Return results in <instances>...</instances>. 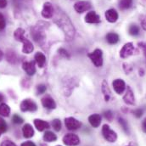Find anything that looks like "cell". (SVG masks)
I'll return each instance as SVG.
<instances>
[{
  "instance_id": "cell-31",
  "label": "cell",
  "mask_w": 146,
  "mask_h": 146,
  "mask_svg": "<svg viewBox=\"0 0 146 146\" xmlns=\"http://www.w3.org/2000/svg\"><path fill=\"white\" fill-rule=\"evenodd\" d=\"M104 116L105 118L109 121H111L113 120V117H114V115H113V112L111 110H106L104 112Z\"/></svg>"
},
{
  "instance_id": "cell-16",
  "label": "cell",
  "mask_w": 146,
  "mask_h": 146,
  "mask_svg": "<svg viewBox=\"0 0 146 146\" xmlns=\"http://www.w3.org/2000/svg\"><path fill=\"white\" fill-rule=\"evenodd\" d=\"M31 34H32V36L33 37V39L37 42L44 40V38H45V35H44L43 32L41 30V28H39L37 27L32 28V33Z\"/></svg>"
},
{
  "instance_id": "cell-8",
  "label": "cell",
  "mask_w": 146,
  "mask_h": 146,
  "mask_svg": "<svg viewBox=\"0 0 146 146\" xmlns=\"http://www.w3.org/2000/svg\"><path fill=\"white\" fill-rule=\"evenodd\" d=\"M65 124H66V128L68 130H71V131L77 130L82 126L81 122L78 120H76V118H74V117H67V118H66L65 119Z\"/></svg>"
},
{
  "instance_id": "cell-49",
  "label": "cell",
  "mask_w": 146,
  "mask_h": 146,
  "mask_svg": "<svg viewBox=\"0 0 146 146\" xmlns=\"http://www.w3.org/2000/svg\"><path fill=\"white\" fill-rule=\"evenodd\" d=\"M57 146H60V145H57Z\"/></svg>"
},
{
  "instance_id": "cell-41",
  "label": "cell",
  "mask_w": 146,
  "mask_h": 146,
  "mask_svg": "<svg viewBox=\"0 0 146 146\" xmlns=\"http://www.w3.org/2000/svg\"><path fill=\"white\" fill-rule=\"evenodd\" d=\"M21 146H36V145L32 141H26L21 144Z\"/></svg>"
},
{
  "instance_id": "cell-11",
  "label": "cell",
  "mask_w": 146,
  "mask_h": 146,
  "mask_svg": "<svg viewBox=\"0 0 146 146\" xmlns=\"http://www.w3.org/2000/svg\"><path fill=\"white\" fill-rule=\"evenodd\" d=\"M112 85H113L114 90L118 94H122L126 89V83L122 79H115V80H114V82H112Z\"/></svg>"
},
{
  "instance_id": "cell-33",
  "label": "cell",
  "mask_w": 146,
  "mask_h": 146,
  "mask_svg": "<svg viewBox=\"0 0 146 146\" xmlns=\"http://www.w3.org/2000/svg\"><path fill=\"white\" fill-rule=\"evenodd\" d=\"M46 90H47V88H46V86L43 85V84H40V85H38L37 88H36V91H37V94H44V93L46 92Z\"/></svg>"
},
{
  "instance_id": "cell-37",
  "label": "cell",
  "mask_w": 146,
  "mask_h": 146,
  "mask_svg": "<svg viewBox=\"0 0 146 146\" xmlns=\"http://www.w3.org/2000/svg\"><path fill=\"white\" fill-rule=\"evenodd\" d=\"M143 113H144V111L142 109H136L133 111V114L137 118H140L143 115Z\"/></svg>"
},
{
  "instance_id": "cell-38",
  "label": "cell",
  "mask_w": 146,
  "mask_h": 146,
  "mask_svg": "<svg viewBox=\"0 0 146 146\" xmlns=\"http://www.w3.org/2000/svg\"><path fill=\"white\" fill-rule=\"evenodd\" d=\"M140 22H141V27L142 28L146 31V15H142L140 17Z\"/></svg>"
},
{
  "instance_id": "cell-39",
  "label": "cell",
  "mask_w": 146,
  "mask_h": 146,
  "mask_svg": "<svg viewBox=\"0 0 146 146\" xmlns=\"http://www.w3.org/2000/svg\"><path fill=\"white\" fill-rule=\"evenodd\" d=\"M0 146H17L15 143H13L12 141H9V140H4L2 142L1 145Z\"/></svg>"
},
{
  "instance_id": "cell-6",
  "label": "cell",
  "mask_w": 146,
  "mask_h": 146,
  "mask_svg": "<svg viewBox=\"0 0 146 146\" xmlns=\"http://www.w3.org/2000/svg\"><path fill=\"white\" fill-rule=\"evenodd\" d=\"M133 52H134V46L133 42H127L124 44V46L121 48L120 51V56L122 59H127L132 54H133Z\"/></svg>"
},
{
  "instance_id": "cell-35",
  "label": "cell",
  "mask_w": 146,
  "mask_h": 146,
  "mask_svg": "<svg viewBox=\"0 0 146 146\" xmlns=\"http://www.w3.org/2000/svg\"><path fill=\"white\" fill-rule=\"evenodd\" d=\"M122 66H123V70H124V72L127 73V74L130 73L133 71V66H132L131 65H129L128 63H124Z\"/></svg>"
},
{
  "instance_id": "cell-21",
  "label": "cell",
  "mask_w": 146,
  "mask_h": 146,
  "mask_svg": "<svg viewBox=\"0 0 146 146\" xmlns=\"http://www.w3.org/2000/svg\"><path fill=\"white\" fill-rule=\"evenodd\" d=\"M22 133H23V136L27 139H30L32 137H33L34 135V130L33 128V127L30 124H25L22 127Z\"/></svg>"
},
{
  "instance_id": "cell-4",
  "label": "cell",
  "mask_w": 146,
  "mask_h": 146,
  "mask_svg": "<svg viewBox=\"0 0 146 146\" xmlns=\"http://www.w3.org/2000/svg\"><path fill=\"white\" fill-rule=\"evenodd\" d=\"M102 134L105 138V139L106 141H108L110 143H114L116 141L117 139V134L115 132H114L113 130L110 129L109 125L105 124L102 127Z\"/></svg>"
},
{
  "instance_id": "cell-23",
  "label": "cell",
  "mask_w": 146,
  "mask_h": 146,
  "mask_svg": "<svg viewBox=\"0 0 146 146\" xmlns=\"http://www.w3.org/2000/svg\"><path fill=\"white\" fill-rule=\"evenodd\" d=\"M119 35L115 33H109L106 35V40L110 44H115L119 42Z\"/></svg>"
},
{
  "instance_id": "cell-36",
  "label": "cell",
  "mask_w": 146,
  "mask_h": 146,
  "mask_svg": "<svg viewBox=\"0 0 146 146\" xmlns=\"http://www.w3.org/2000/svg\"><path fill=\"white\" fill-rule=\"evenodd\" d=\"M5 26H6V21H5V19L3 17V15L0 13V31L3 30L5 28Z\"/></svg>"
},
{
  "instance_id": "cell-44",
  "label": "cell",
  "mask_w": 146,
  "mask_h": 146,
  "mask_svg": "<svg viewBox=\"0 0 146 146\" xmlns=\"http://www.w3.org/2000/svg\"><path fill=\"white\" fill-rule=\"evenodd\" d=\"M3 53L0 50V61L3 60Z\"/></svg>"
},
{
  "instance_id": "cell-18",
  "label": "cell",
  "mask_w": 146,
  "mask_h": 146,
  "mask_svg": "<svg viewBox=\"0 0 146 146\" xmlns=\"http://www.w3.org/2000/svg\"><path fill=\"white\" fill-rule=\"evenodd\" d=\"M88 121L90 123V125L94 127V128H97L100 127V123H101V115H99V114H94V115H91L89 117H88Z\"/></svg>"
},
{
  "instance_id": "cell-32",
  "label": "cell",
  "mask_w": 146,
  "mask_h": 146,
  "mask_svg": "<svg viewBox=\"0 0 146 146\" xmlns=\"http://www.w3.org/2000/svg\"><path fill=\"white\" fill-rule=\"evenodd\" d=\"M12 121H13V122H14L15 124H21V123H23V119H22L21 116H19L18 115H13Z\"/></svg>"
},
{
  "instance_id": "cell-10",
  "label": "cell",
  "mask_w": 146,
  "mask_h": 146,
  "mask_svg": "<svg viewBox=\"0 0 146 146\" xmlns=\"http://www.w3.org/2000/svg\"><path fill=\"white\" fill-rule=\"evenodd\" d=\"M74 9L77 13H83L91 9V3L88 1H78L74 4Z\"/></svg>"
},
{
  "instance_id": "cell-22",
  "label": "cell",
  "mask_w": 146,
  "mask_h": 146,
  "mask_svg": "<svg viewBox=\"0 0 146 146\" xmlns=\"http://www.w3.org/2000/svg\"><path fill=\"white\" fill-rule=\"evenodd\" d=\"M34 59H35V62L37 64V66L40 68L44 66L45 62H46V57H45V55L42 53L37 52L35 54V56H34Z\"/></svg>"
},
{
  "instance_id": "cell-27",
  "label": "cell",
  "mask_w": 146,
  "mask_h": 146,
  "mask_svg": "<svg viewBox=\"0 0 146 146\" xmlns=\"http://www.w3.org/2000/svg\"><path fill=\"white\" fill-rule=\"evenodd\" d=\"M118 121H119V124L121 126V127H122L123 131H124L126 133L129 134V128H128L127 121L124 118H122V117H120V118L118 119Z\"/></svg>"
},
{
  "instance_id": "cell-42",
  "label": "cell",
  "mask_w": 146,
  "mask_h": 146,
  "mask_svg": "<svg viewBox=\"0 0 146 146\" xmlns=\"http://www.w3.org/2000/svg\"><path fill=\"white\" fill-rule=\"evenodd\" d=\"M8 4V1L7 0H0V8L3 9L7 6Z\"/></svg>"
},
{
  "instance_id": "cell-30",
  "label": "cell",
  "mask_w": 146,
  "mask_h": 146,
  "mask_svg": "<svg viewBox=\"0 0 146 146\" xmlns=\"http://www.w3.org/2000/svg\"><path fill=\"white\" fill-rule=\"evenodd\" d=\"M7 131V124L5 122V121L0 117V132L3 133H5Z\"/></svg>"
},
{
  "instance_id": "cell-1",
  "label": "cell",
  "mask_w": 146,
  "mask_h": 146,
  "mask_svg": "<svg viewBox=\"0 0 146 146\" xmlns=\"http://www.w3.org/2000/svg\"><path fill=\"white\" fill-rule=\"evenodd\" d=\"M54 21L58 25V27H60L61 30L64 32L66 38L69 41L72 40L73 37L75 36L76 31H75L74 26L72 23L70 18L68 17V15H66L63 11H61L60 9L57 11Z\"/></svg>"
},
{
  "instance_id": "cell-15",
  "label": "cell",
  "mask_w": 146,
  "mask_h": 146,
  "mask_svg": "<svg viewBox=\"0 0 146 146\" xmlns=\"http://www.w3.org/2000/svg\"><path fill=\"white\" fill-rule=\"evenodd\" d=\"M42 105L44 108L48 110H54L56 108V104L54 100L50 96H45L42 99Z\"/></svg>"
},
{
  "instance_id": "cell-26",
  "label": "cell",
  "mask_w": 146,
  "mask_h": 146,
  "mask_svg": "<svg viewBox=\"0 0 146 146\" xmlns=\"http://www.w3.org/2000/svg\"><path fill=\"white\" fill-rule=\"evenodd\" d=\"M10 113V108L6 104H1L0 105V115L2 116H9Z\"/></svg>"
},
{
  "instance_id": "cell-40",
  "label": "cell",
  "mask_w": 146,
  "mask_h": 146,
  "mask_svg": "<svg viewBox=\"0 0 146 146\" xmlns=\"http://www.w3.org/2000/svg\"><path fill=\"white\" fill-rule=\"evenodd\" d=\"M138 45L139 46V48H142V50L144 52V54H145V56L146 58V43H145V42H139Z\"/></svg>"
},
{
  "instance_id": "cell-7",
  "label": "cell",
  "mask_w": 146,
  "mask_h": 146,
  "mask_svg": "<svg viewBox=\"0 0 146 146\" xmlns=\"http://www.w3.org/2000/svg\"><path fill=\"white\" fill-rule=\"evenodd\" d=\"M63 143L67 146H76L80 144V139L76 134L67 133L63 137Z\"/></svg>"
},
{
  "instance_id": "cell-9",
  "label": "cell",
  "mask_w": 146,
  "mask_h": 146,
  "mask_svg": "<svg viewBox=\"0 0 146 146\" xmlns=\"http://www.w3.org/2000/svg\"><path fill=\"white\" fill-rule=\"evenodd\" d=\"M54 15V7L50 2H46L43 4L42 16L45 19H51Z\"/></svg>"
},
{
  "instance_id": "cell-45",
  "label": "cell",
  "mask_w": 146,
  "mask_h": 146,
  "mask_svg": "<svg viewBox=\"0 0 146 146\" xmlns=\"http://www.w3.org/2000/svg\"><path fill=\"white\" fill-rule=\"evenodd\" d=\"M3 99H4V97H3V95L2 94H0V103L3 100Z\"/></svg>"
},
{
  "instance_id": "cell-20",
  "label": "cell",
  "mask_w": 146,
  "mask_h": 146,
  "mask_svg": "<svg viewBox=\"0 0 146 146\" xmlns=\"http://www.w3.org/2000/svg\"><path fill=\"white\" fill-rule=\"evenodd\" d=\"M34 125L36 127V128L39 131V132H42L45 129L49 128V124L48 122L40 120V119H35L34 120Z\"/></svg>"
},
{
  "instance_id": "cell-28",
  "label": "cell",
  "mask_w": 146,
  "mask_h": 146,
  "mask_svg": "<svg viewBox=\"0 0 146 146\" xmlns=\"http://www.w3.org/2000/svg\"><path fill=\"white\" fill-rule=\"evenodd\" d=\"M128 33L132 36H138L139 34V27L136 25H131L129 27Z\"/></svg>"
},
{
  "instance_id": "cell-5",
  "label": "cell",
  "mask_w": 146,
  "mask_h": 146,
  "mask_svg": "<svg viewBox=\"0 0 146 146\" xmlns=\"http://www.w3.org/2000/svg\"><path fill=\"white\" fill-rule=\"evenodd\" d=\"M21 110L23 112H27V111H30V112H34L37 110V106L34 101H33L32 100H24L21 103Z\"/></svg>"
},
{
  "instance_id": "cell-12",
  "label": "cell",
  "mask_w": 146,
  "mask_h": 146,
  "mask_svg": "<svg viewBox=\"0 0 146 146\" xmlns=\"http://www.w3.org/2000/svg\"><path fill=\"white\" fill-rule=\"evenodd\" d=\"M85 21L89 24H98L100 23V17L95 13V11H90L86 15Z\"/></svg>"
},
{
  "instance_id": "cell-13",
  "label": "cell",
  "mask_w": 146,
  "mask_h": 146,
  "mask_svg": "<svg viewBox=\"0 0 146 146\" xmlns=\"http://www.w3.org/2000/svg\"><path fill=\"white\" fill-rule=\"evenodd\" d=\"M123 101L125 104H127L128 106H133L135 103L134 94H133V90L131 89V88H129V87H127V92H126L125 95L123 96Z\"/></svg>"
},
{
  "instance_id": "cell-19",
  "label": "cell",
  "mask_w": 146,
  "mask_h": 146,
  "mask_svg": "<svg viewBox=\"0 0 146 146\" xmlns=\"http://www.w3.org/2000/svg\"><path fill=\"white\" fill-rule=\"evenodd\" d=\"M101 91H102V94L104 95L105 100L106 102L109 101L110 99V95H111V92H110L108 82L106 80H103V82H102V84H101Z\"/></svg>"
},
{
  "instance_id": "cell-3",
  "label": "cell",
  "mask_w": 146,
  "mask_h": 146,
  "mask_svg": "<svg viewBox=\"0 0 146 146\" xmlns=\"http://www.w3.org/2000/svg\"><path fill=\"white\" fill-rule=\"evenodd\" d=\"M88 57L96 67H100L103 65V52L101 49L97 48L94 52L88 54Z\"/></svg>"
},
{
  "instance_id": "cell-17",
  "label": "cell",
  "mask_w": 146,
  "mask_h": 146,
  "mask_svg": "<svg viewBox=\"0 0 146 146\" xmlns=\"http://www.w3.org/2000/svg\"><path fill=\"white\" fill-rule=\"evenodd\" d=\"M105 15H106V19L109 22H110V23H115L118 20V17H119L118 13L114 9H108L106 12Z\"/></svg>"
},
{
  "instance_id": "cell-43",
  "label": "cell",
  "mask_w": 146,
  "mask_h": 146,
  "mask_svg": "<svg viewBox=\"0 0 146 146\" xmlns=\"http://www.w3.org/2000/svg\"><path fill=\"white\" fill-rule=\"evenodd\" d=\"M142 130H143L144 133H146V118L143 121V122H142Z\"/></svg>"
},
{
  "instance_id": "cell-2",
  "label": "cell",
  "mask_w": 146,
  "mask_h": 146,
  "mask_svg": "<svg viewBox=\"0 0 146 146\" xmlns=\"http://www.w3.org/2000/svg\"><path fill=\"white\" fill-rule=\"evenodd\" d=\"M24 34H25V31L22 28H18L15 30V32L14 33V36H15V40L21 42L23 43L22 52L24 54H31L34 50L33 44L32 43L31 41H29L27 38H26L24 36Z\"/></svg>"
},
{
  "instance_id": "cell-29",
  "label": "cell",
  "mask_w": 146,
  "mask_h": 146,
  "mask_svg": "<svg viewBox=\"0 0 146 146\" xmlns=\"http://www.w3.org/2000/svg\"><path fill=\"white\" fill-rule=\"evenodd\" d=\"M52 127L56 132H60L61 130V121L59 119H54L52 121Z\"/></svg>"
},
{
  "instance_id": "cell-48",
  "label": "cell",
  "mask_w": 146,
  "mask_h": 146,
  "mask_svg": "<svg viewBox=\"0 0 146 146\" xmlns=\"http://www.w3.org/2000/svg\"><path fill=\"white\" fill-rule=\"evenodd\" d=\"M127 146H132V145H127Z\"/></svg>"
},
{
  "instance_id": "cell-34",
  "label": "cell",
  "mask_w": 146,
  "mask_h": 146,
  "mask_svg": "<svg viewBox=\"0 0 146 146\" xmlns=\"http://www.w3.org/2000/svg\"><path fill=\"white\" fill-rule=\"evenodd\" d=\"M58 52H59V54H60L61 56H63L64 58L70 59V54H69V53H68L65 48H60V49L58 50Z\"/></svg>"
},
{
  "instance_id": "cell-46",
  "label": "cell",
  "mask_w": 146,
  "mask_h": 146,
  "mask_svg": "<svg viewBox=\"0 0 146 146\" xmlns=\"http://www.w3.org/2000/svg\"><path fill=\"white\" fill-rule=\"evenodd\" d=\"M139 75L140 76H144V70L143 69H139Z\"/></svg>"
},
{
  "instance_id": "cell-47",
  "label": "cell",
  "mask_w": 146,
  "mask_h": 146,
  "mask_svg": "<svg viewBox=\"0 0 146 146\" xmlns=\"http://www.w3.org/2000/svg\"><path fill=\"white\" fill-rule=\"evenodd\" d=\"M1 133H1V132H0V136H1Z\"/></svg>"
},
{
  "instance_id": "cell-24",
  "label": "cell",
  "mask_w": 146,
  "mask_h": 146,
  "mask_svg": "<svg viewBox=\"0 0 146 146\" xmlns=\"http://www.w3.org/2000/svg\"><path fill=\"white\" fill-rule=\"evenodd\" d=\"M56 139H57V136L53 132L48 131L43 134V140L45 142H54L56 141Z\"/></svg>"
},
{
  "instance_id": "cell-25",
  "label": "cell",
  "mask_w": 146,
  "mask_h": 146,
  "mask_svg": "<svg viewBox=\"0 0 146 146\" xmlns=\"http://www.w3.org/2000/svg\"><path fill=\"white\" fill-rule=\"evenodd\" d=\"M132 5H133V0H120L119 2V7L122 10L131 8Z\"/></svg>"
},
{
  "instance_id": "cell-14",
  "label": "cell",
  "mask_w": 146,
  "mask_h": 146,
  "mask_svg": "<svg viewBox=\"0 0 146 146\" xmlns=\"http://www.w3.org/2000/svg\"><path fill=\"white\" fill-rule=\"evenodd\" d=\"M22 68L28 76H33L36 73L35 61H27L22 64Z\"/></svg>"
}]
</instances>
